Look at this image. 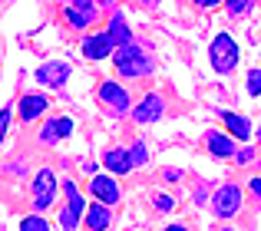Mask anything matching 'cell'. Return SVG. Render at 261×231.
<instances>
[{"instance_id":"24","label":"cell","mask_w":261,"mask_h":231,"mask_svg":"<svg viewBox=\"0 0 261 231\" xmlns=\"http://www.w3.org/2000/svg\"><path fill=\"white\" fill-rule=\"evenodd\" d=\"M7 126H10V106H4V109H0V142H4Z\"/></svg>"},{"instance_id":"14","label":"cell","mask_w":261,"mask_h":231,"mask_svg":"<svg viewBox=\"0 0 261 231\" xmlns=\"http://www.w3.org/2000/svg\"><path fill=\"white\" fill-rule=\"evenodd\" d=\"M102 165L113 175H126L133 172V159H129V149H106L102 152Z\"/></svg>"},{"instance_id":"30","label":"cell","mask_w":261,"mask_h":231,"mask_svg":"<svg viewBox=\"0 0 261 231\" xmlns=\"http://www.w3.org/2000/svg\"><path fill=\"white\" fill-rule=\"evenodd\" d=\"M139 4H146V7H155V4H159V0H139Z\"/></svg>"},{"instance_id":"13","label":"cell","mask_w":261,"mask_h":231,"mask_svg":"<svg viewBox=\"0 0 261 231\" xmlns=\"http://www.w3.org/2000/svg\"><path fill=\"white\" fill-rule=\"evenodd\" d=\"M205 146H208V155H215V159H235V139H228L225 132L208 129L205 132Z\"/></svg>"},{"instance_id":"17","label":"cell","mask_w":261,"mask_h":231,"mask_svg":"<svg viewBox=\"0 0 261 231\" xmlns=\"http://www.w3.org/2000/svg\"><path fill=\"white\" fill-rule=\"evenodd\" d=\"M222 122H225V129H228V135L231 139H251V122L245 119V115H238V112H222Z\"/></svg>"},{"instance_id":"33","label":"cell","mask_w":261,"mask_h":231,"mask_svg":"<svg viewBox=\"0 0 261 231\" xmlns=\"http://www.w3.org/2000/svg\"><path fill=\"white\" fill-rule=\"evenodd\" d=\"M258 139H261V129H258Z\"/></svg>"},{"instance_id":"9","label":"cell","mask_w":261,"mask_h":231,"mask_svg":"<svg viewBox=\"0 0 261 231\" xmlns=\"http://www.w3.org/2000/svg\"><path fill=\"white\" fill-rule=\"evenodd\" d=\"M33 76H37V83L46 86V90H60V86H66V79H70V66L60 63V60H50V63H43Z\"/></svg>"},{"instance_id":"10","label":"cell","mask_w":261,"mask_h":231,"mask_svg":"<svg viewBox=\"0 0 261 231\" xmlns=\"http://www.w3.org/2000/svg\"><path fill=\"white\" fill-rule=\"evenodd\" d=\"M162 112H166V103H162L159 93H149V96H142V103L133 106V119L136 122H159Z\"/></svg>"},{"instance_id":"2","label":"cell","mask_w":261,"mask_h":231,"mask_svg":"<svg viewBox=\"0 0 261 231\" xmlns=\"http://www.w3.org/2000/svg\"><path fill=\"white\" fill-rule=\"evenodd\" d=\"M238 60H242V53H238V43L231 33H215L208 43V63L215 73H231L238 66Z\"/></svg>"},{"instance_id":"32","label":"cell","mask_w":261,"mask_h":231,"mask_svg":"<svg viewBox=\"0 0 261 231\" xmlns=\"http://www.w3.org/2000/svg\"><path fill=\"white\" fill-rule=\"evenodd\" d=\"M222 231H235V228H222Z\"/></svg>"},{"instance_id":"28","label":"cell","mask_w":261,"mask_h":231,"mask_svg":"<svg viewBox=\"0 0 261 231\" xmlns=\"http://www.w3.org/2000/svg\"><path fill=\"white\" fill-rule=\"evenodd\" d=\"M251 195L261 198V179H251Z\"/></svg>"},{"instance_id":"8","label":"cell","mask_w":261,"mask_h":231,"mask_svg":"<svg viewBox=\"0 0 261 231\" xmlns=\"http://www.w3.org/2000/svg\"><path fill=\"white\" fill-rule=\"evenodd\" d=\"M80 50H83L86 60H93V63H99V60H109L116 53V43L109 40V33H93V37H86L83 43H80Z\"/></svg>"},{"instance_id":"5","label":"cell","mask_w":261,"mask_h":231,"mask_svg":"<svg viewBox=\"0 0 261 231\" xmlns=\"http://www.w3.org/2000/svg\"><path fill=\"white\" fill-rule=\"evenodd\" d=\"M212 212L218 215V218H235L238 212H242V188L238 185H222L215 195H212Z\"/></svg>"},{"instance_id":"15","label":"cell","mask_w":261,"mask_h":231,"mask_svg":"<svg viewBox=\"0 0 261 231\" xmlns=\"http://www.w3.org/2000/svg\"><path fill=\"white\" fill-rule=\"evenodd\" d=\"M46 106H50V103H46V96H40V93H30V96H23V99L17 103V112H20V119H23V122H33L37 115L46 112Z\"/></svg>"},{"instance_id":"7","label":"cell","mask_w":261,"mask_h":231,"mask_svg":"<svg viewBox=\"0 0 261 231\" xmlns=\"http://www.w3.org/2000/svg\"><path fill=\"white\" fill-rule=\"evenodd\" d=\"M63 20L73 30H86L89 23H96V0H70V7L63 10Z\"/></svg>"},{"instance_id":"22","label":"cell","mask_w":261,"mask_h":231,"mask_svg":"<svg viewBox=\"0 0 261 231\" xmlns=\"http://www.w3.org/2000/svg\"><path fill=\"white\" fill-rule=\"evenodd\" d=\"M245 90H248V96H261V70H251L248 79H245Z\"/></svg>"},{"instance_id":"19","label":"cell","mask_w":261,"mask_h":231,"mask_svg":"<svg viewBox=\"0 0 261 231\" xmlns=\"http://www.w3.org/2000/svg\"><path fill=\"white\" fill-rule=\"evenodd\" d=\"M255 7V0H225V10H228V17H245V13Z\"/></svg>"},{"instance_id":"25","label":"cell","mask_w":261,"mask_h":231,"mask_svg":"<svg viewBox=\"0 0 261 231\" xmlns=\"http://www.w3.org/2000/svg\"><path fill=\"white\" fill-rule=\"evenodd\" d=\"M155 208L159 212H172V198L169 195H155Z\"/></svg>"},{"instance_id":"26","label":"cell","mask_w":261,"mask_h":231,"mask_svg":"<svg viewBox=\"0 0 261 231\" xmlns=\"http://www.w3.org/2000/svg\"><path fill=\"white\" fill-rule=\"evenodd\" d=\"M218 4H222V0H195V7H198V10H215Z\"/></svg>"},{"instance_id":"31","label":"cell","mask_w":261,"mask_h":231,"mask_svg":"<svg viewBox=\"0 0 261 231\" xmlns=\"http://www.w3.org/2000/svg\"><path fill=\"white\" fill-rule=\"evenodd\" d=\"M99 4H106V7H109V4H116V0H99Z\"/></svg>"},{"instance_id":"18","label":"cell","mask_w":261,"mask_h":231,"mask_svg":"<svg viewBox=\"0 0 261 231\" xmlns=\"http://www.w3.org/2000/svg\"><path fill=\"white\" fill-rule=\"evenodd\" d=\"M106 33H109V40H113L116 46L133 43V33H129V23H126V17H122V13H113V20H109Z\"/></svg>"},{"instance_id":"29","label":"cell","mask_w":261,"mask_h":231,"mask_svg":"<svg viewBox=\"0 0 261 231\" xmlns=\"http://www.w3.org/2000/svg\"><path fill=\"white\" fill-rule=\"evenodd\" d=\"M162 231H189L185 225H169V228H162Z\"/></svg>"},{"instance_id":"4","label":"cell","mask_w":261,"mask_h":231,"mask_svg":"<svg viewBox=\"0 0 261 231\" xmlns=\"http://www.w3.org/2000/svg\"><path fill=\"white\" fill-rule=\"evenodd\" d=\"M63 192H66V208L60 212V225H63V231H76V225L83 221V215H86L83 195L76 192L73 182H63Z\"/></svg>"},{"instance_id":"20","label":"cell","mask_w":261,"mask_h":231,"mask_svg":"<svg viewBox=\"0 0 261 231\" xmlns=\"http://www.w3.org/2000/svg\"><path fill=\"white\" fill-rule=\"evenodd\" d=\"M20 231H50V221H46L43 215H27V218L20 221Z\"/></svg>"},{"instance_id":"16","label":"cell","mask_w":261,"mask_h":231,"mask_svg":"<svg viewBox=\"0 0 261 231\" xmlns=\"http://www.w3.org/2000/svg\"><path fill=\"white\" fill-rule=\"evenodd\" d=\"M113 225V208L102 205V201H96V205L86 208V228L89 231H106Z\"/></svg>"},{"instance_id":"21","label":"cell","mask_w":261,"mask_h":231,"mask_svg":"<svg viewBox=\"0 0 261 231\" xmlns=\"http://www.w3.org/2000/svg\"><path fill=\"white\" fill-rule=\"evenodd\" d=\"M129 159H133V168H136V165H146V162H149L146 142H133V146H129Z\"/></svg>"},{"instance_id":"6","label":"cell","mask_w":261,"mask_h":231,"mask_svg":"<svg viewBox=\"0 0 261 231\" xmlns=\"http://www.w3.org/2000/svg\"><path fill=\"white\" fill-rule=\"evenodd\" d=\"M99 103L106 106V109L113 112V115H126V112H129V103H133V99H129V93L122 90V86L116 83V79H106V83L99 86Z\"/></svg>"},{"instance_id":"11","label":"cell","mask_w":261,"mask_h":231,"mask_svg":"<svg viewBox=\"0 0 261 231\" xmlns=\"http://www.w3.org/2000/svg\"><path fill=\"white\" fill-rule=\"evenodd\" d=\"M89 192L96 195V201H102V205H109V208L119 201V185L113 182V175H93Z\"/></svg>"},{"instance_id":"3","label":"cell","mask_w":261,"mask_h":231,"mask_svg":"<svg viewBox=\"0 0 261 231\" xmlns=\"http://www.w3.org/2000/svg\"><path fill=\"white\" fill-rule=\"evenodd\" d=\"M57 188H60V179L50 168H40V172L33 175V208H37V212H46V208L53 205V198H57Z\"/></svg>"},{"instance_id":"1","label":"cell","mask_w":261,"mask_h":231,"mask_svg":"<svg viewBox=\"0 0 261 231\" xmlns=\"http://www.w3.org/2000/svg\"><path fill=\"white\" fill-rule=\"evenodd\" d=\"M113 63H116V73L119 76H129V79H139V76H149L155 70V60L149 56L142 46L136 43H126V46H116L113 53Z\"/></svg>"},{"instance_id":"12","label":"cell","mask_w":261,"mask_h":231,"mask_svg":"<svg viewBox=\"0 0 261 231\" xmlns=\"http://www.w3.org/2000/svg\"><path fill=\"white\" fill-rule=\"evenodd\" d=\"M70 132H73V119L70 115H57V119H50L43 129H40V142H43V146H53V142L66 139Z\"/></svg>"},{"instance_id":"27","label":"cell","mask_w":261,"mask_h":231,"mask_svg":"<svg viewBox=\"0 0 261 231\" xmlns=\"http://www.w3.org/2000/svg\"><path fill=\"white\" fill-rule=\"evenodd\" d=\"M162 179H166V182H178V179H182V172H178V168H166Z\"/></svg>"},{"instance_id":"23","label":"cell","mask_w":261,"mask_h":231,"mask_svg":"<svg viewBox=\"0 0 261 231\" xmlns=\"http://www.w3.org/2000/svg\"><path fill=\"white\" fill-rule=\"evenodd\" d=\"M235 162H238V165H248V162H255V149H242V152H235Z\"/></svg>"}]
</instances>
